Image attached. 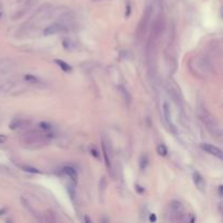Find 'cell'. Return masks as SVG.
<instances>
[{
  "mask_svg": "<svg viewBox=\"0 0 223 223\" xmlns=\"http://www.w3.org/2000/svg\"><path fill=\"white\" fill-rule=\"evenodd\" d=\"M203 122L206 123V125L208 126V130H209L213 135H218V136L221 135L220 125H219V123L216 122V120L213 116H211L208 112H206V114L203 116Z\"/></svg>",
  "mask_w": 223,
  "mask_h": 223,
  "instance_id": "obj_1",
  "label": "cell"
},
{
  "mask_svg": "<svg viewBox=\"0 0 223 223\" xmlns=\"http://www.w3.org/2000/svg\"><path fill=\"white\" fill-rule=\"evenodd\" d=\"M201 148L205 151H207L208 153H210V155L214 156L219 159H222V150L219 147L211 144H201Z\"/></svg>",
  "mask_w": 223,
  "mask_h": 223,
  "instance_id": "obj_2",
  "label": "cell"
},
{
  "mask_svg": "<svg viewBox=\"0 0 223 223\" xmlns=\"http://www.w3.org/2000/svg\"><path fill=\"white\" fill-rule=\"evenodd\" d=\"M193 180H194V183H195V185L197 186V188L203 192L206 187V182H205V180H203V177L201 176L199 173L195 172L194 175H193Z\"/></svg>",
  "mask_w": 223,
  "mask_h": 223,
  "instance_id": "obj_3",
  "label": "cell"
},
{
  "mask_svg": "<svg viewBox=\"0 0 223 223\" xmlns=\"http://www.w3.org/2000/svg\"><path fill=\"white\" fill-rule=\"evenodd\" d=\"M62 30H63V25L60 24V23H55V24L47 27V29L45 30L44 34L45 35H51V34H56L58 33V32H61Z\"/></svg>",
  "mask_w": 223,
  "mask_h": 223,
  "instance_id": "obj_4",
  "label": "cell"
},
{
  "mask_svg": "<svg viewBox=\"0 0 223 223\" xmlns=\"http://www.w3.org/2000/svg\"><path fill=\"white\" fill-rule=\"evenodd\" d=\"M171 209H172L176 214H181V213H183V211H184L183 205H182L180 201H176V200L171 203Z\"/></svg>",
  "mask_w": 223,
  "mask_h": 223,
  "instance_id": "obj_5",
  "label": "cell"
},
{
  "mask_svg": "<svg viewBox=\"0 0 223 223\" xmlns=\"http://www.w3.org/2000/svg\"><path fill=\"white\" fill-rule=\"evenodd\" d=\"M163 112H164V118H166V121L169 123L170 126H172V129L174 126L172 125V122H171V116H170V107H169L168 103H164L163 105Z\"/></svg>",
  "mask_w": 223,
  "mask_h": 223,
  "instance_id": "obj_6",
  "label": "cell"
},
{
  "mask_svg": "<svg viewBox=\"0 0 223 223\" xmlns=\"http://www.w3.org/2000/svg\"><path fill=\"white\" fill-rule=\"evenodd\" d=\"M55 62L62 69V70L66 71V72H71V71H72V66H71L69 63H66V62L62 61V60H55Z\"/></svg>",
  "mask_w": 223,
  "mask_h": 223,
  "instance_id": "obj_7",
  "label": "cell"
},
{
  "mask_svg": "<svg viewBox=\"0 0 223 223\" xmlns=\"http://www.w3.org/2000/svg\"><path fill=\"white\" fill-rule=\"evenodd\" d=\"M157 152L159 156L164 157V156H166V153H168V149H166V147L164 146L163 144H160L159 146L157 147Z\"/></svg>",
  "mask_w": 223,
  "mask_h": 223,
  "instance_id": "obj_8",
  "label": "cell"
},
{
  "mask_svg": "<svg viewBox=\"0 0 223 223\" xmlns=\"http://www.w3.org/2000/svg\"><path fill=\"white\" fill-rule=\"evenodd\" d=\"M64 171H66V174H69L71 177H72L73 181L76 182V177H77V176H76V172H75V171L73 170L72 168H66V169H64Z\"/></svg>",
  "mask_w": 223,
  "mask_h": 223,
  "instance_id": "obj_9",
  "label": "cell"
},
{
  "mask_svg": "<svg viewBox=\"0 0 223 223\" xmlns=\"http://www.w3.org/2000/svg\"><path fill=\"white\" fill-rule=\"evenodd\" d=\"M147 164H148V158H147V156H142V158H140V169H142V170L146 169Z\"/></svg>",
  "mask_w": 223,
  "mask_h": 223,
  "instance_id": "obj_10",
  "label": "cell"
},
{
  "mask_svg": "<svg viewBox=\"0 0 223 223\" xmlns=\"http://www.w3.org/2000/svg\"><path fill=\"white\" fill-rule=\"evenodd\" d=\"M39 127L43 130V131H49V130L51 129V125L50 124H48V123H40L39 124Z\"/></svg>",
  "mask_w": 223,
  "mask_h": 223,
  "instance_id": "obj_11",
  "label": "cell"
},
{
  "mask_svg": "<svg viewBox=\"0 0 223 223\" xmlns=\"http://www.w3.org/2000/svg\"><path fill=\"white\" fill-rule=\"evenodd\" d=\"M23 169H24L26 172H30V173H39V171L36 170V169H34V168H31V166H24Z\"/></svg>",
  "mask_w": 223,
  "mask_h": 223,
  "instance_id": "obj_12",
  "label": "cell"
},
{
  "mask_svg": "<svg viewBox=\"0 0 223 223\" xmlns=\"http://www.w3.org/2000/svg\"><path fill=\"white\" fill-rule=\"evenodd\" d=\"M25 79H26L27 81H30V82H34V83H36V82H38V80L36 79L35 76H33V75H30V74H27L26 76H25Z\"/></svg>",
  "mask_w": 223,
  "mask_h": 223,
  "instance_id": "obj_13",
  "label": "cell"
},
{
  "mask_svg": "<svg viewBox=\"0 0 223 223\" xmlns=\"http://www.w3.org/2000/svg\"><path fill=\"white\" fill-rule=\"evenodd\" d=\"M6 140H7V137H6L5 135H1V134H0V144H2V143H5Z\"/></svg>",
  "mask_w": 223,
  "mask_h": 223,
  "instance_id": "obj_14",
  "label": "cell"
},
{
  "mask_svg": "<svg viewBox=\"0 0 223 223\" xmlns=\"http://www.w3.org/2000/svg\"><path fill=\"white\" fill-rule=\"evenodd\" d=\"M156 220H157V218H156V216H155V214H150V221H156Z\"/></svg>",
  "mask_w": 223,
  "mask_h": 223,
  "instance_id": "obj_15",
  "label": "cell"
},
{
  "mask_svg": "<svg viewBox=\"0 0 223 223\" xmlns=\"http://www.w3.org/2000/svg\"><path fill=\"white\" fill-rule=\"evenodd\" d=\"M93 1H97V0H93Z\"/></svg>",
  "mask_w": 223,
  "mask_h": 223,
  "instance_id": "obj_16",
  "label": "cell"
}]
</instances>
